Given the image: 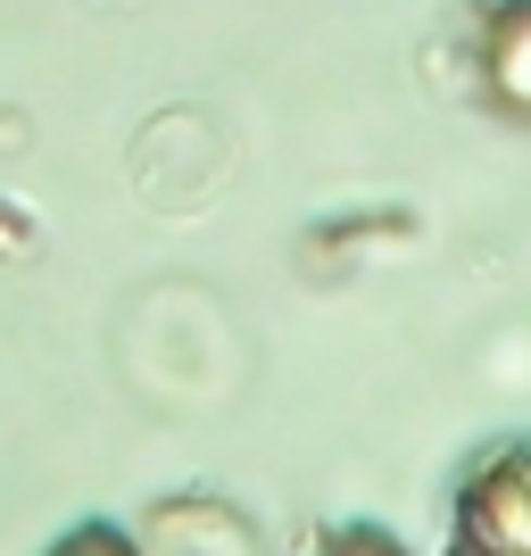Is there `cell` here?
Instances as JSON below:
<instances>
[{
    "instance_id": "7a4b0ae2",
    "label": "cell",
    "mask_w": 531,
    "mask_h": 556,
    "mask_svg": "<svg viewBox=\"0 0 531 556\" xmlns=\"http://www.w3.org/2000/svg\"><path fill=\"white\" fill-rule=\"evenodd\" d=\"M59 556H134V540H125V532H75Z\"/></svg>"
},
{
    "instance_id": "6da1fadb",
    "label": "cell",
    "mask_w": 531,
    "mask_h": 556,
    "mask_svg": "<svg viewBox=\"0 0 531 556\" xmlns=\"http://www.w3.org/2000/svg\"><path fill=\"white\" fill-rule=\"evenodd\" d=\"M490 92L498 109L531 116V0H507L490 17Z\"/></svg>"
},
{
    "instance_id": "3957f363",
    "label": "cell",
    "mask_w": 531,
    "mask_h": 556,
    "mask_svg": "<svg viewBox=\"0 0 531 556\" xmlns=\"http://www.w3.org/2000/svg\"><path fill=\"white\" fill-rule=\"evenodd\" d=\"M332 556H399L382 532H349V540H332Z\"/></svg>"
}]
</instances>
